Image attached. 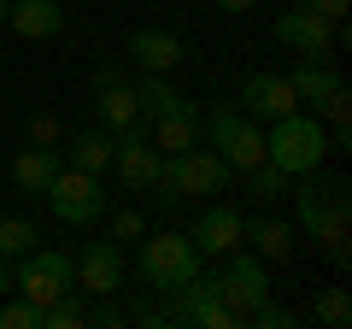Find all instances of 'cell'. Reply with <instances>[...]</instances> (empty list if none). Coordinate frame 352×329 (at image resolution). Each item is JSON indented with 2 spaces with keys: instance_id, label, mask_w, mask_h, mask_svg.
I'll list each match as a JSON object with an SVG mask.
<instances>
[{
  "instance_id": "obj_12",
  "label": "cell",
  "mask_w": 352,
  "mask_h": 329,
  "mask_svg": "<svg viewBox=\"0 0 352 329\" xmlns=\"http://www.w3.org/2000/svg\"><path fill=\"white\" fill-rule=\"evenodd\" d=\"M241 229H247V217H241L229 200H217V206H206V212L194 217L188 241L200 247V259H223V253H235V247H241Z\"/></svg>"
},
{
  "instance_id": "obj_6",
  "label": "cell",
  "mask_w": 352,
  "mask_h": 329,
  "mask_svg": "<svg viewBox=\"0 0 352 329\" xmlns=\"http://www.w3.org/2000/svg\"><path fill=\"white\" fill-rule=\"evenodd\" d=\"M217 277V294H223V306L247 323L252 306L270 300V265H264L258 253H247V247H235V253H223V265L212 270Z\"/></svg>"
},
{
  "instance_id": "obj_4",
  "label": "cell",
  "mask_w": 352,
  "mask_h": 329,
  "mask_svg": "<svg viewBox=\"0 0 352 329\" xmlns=\"http://www.w3.org/2000/svg\"><path fill=\"white\" fill-rule=\"evenodd\" d=\"M47 206L59 224L71 229H88V224H100L106 217V189L94 171H76V164H59V177L47 182Z\"/></svg>"
},
{
  "instance_id": "obj_27",
  "label": "cell",
  "mask_w": 352,
  "mask_h": 329,
  "mask_svg": "<svg viewBox=\"0 0 352 329\" xmlns=\"http://www.w3.org/2000/svg\"><path fill=\"white\" fill-rule=\"evenodd\" d=\"M247 323H252V329H294V323H300V312L264 300V306H252V312H247Z\"/></svg>"
},
{
  "instance_id": "obj_33",
  "label": "cell",
  "mask_w": 352,
  "mask_h": 329,
  "mask_svg": "<svg viewBox=\"0 0 352 329\" xmlns=\"http://www.w3.org/2000/svg\"><path fill=\"white\" fill-rule=\"evenodd\" d=\"M217 12H252V6H258V0H212Z\"/></svg>"
},
{
  "instance_id": "obj_34",
  "label": "cell",
  "mask_w": 352,
  "mask_h": 329,
  "mask_svg": "<svg viewBox=\"0 0 352 329\" xmlns=\"http://www.w3.org/2000/svg\"><path fill=\"white\" fill-rule=\"evenodd\" d=\"M0 294H12V259L0 253Z\"/></svg>"
},
{
  "instance_id": "obj_5",
  "label": "cell",
  "mask_w": 352,
  "mask_h": 329,
  "mask_svg": "<svg viewBox=\"0 0 352 329\" xmlns=\"http://www.w3.org/2000/svg\"><path fill=\"white\" fill-rule=\"evenodd\" d=\"M206 147H212L229 171H252V164L264 159V129L252 124L247 112H235V106H217V112L206 118Z\"/></svg>"
},
{
  "instance_id": "obj_36",
  "label": "cell",
  "mask_w": 352,
  "mask_h": 329,
  "mask_svg": "<svg viewBox=\"0 0 352 329\" xmlns=\"http://www.w3.org/2000/svg\"><path fill=\"white\" fill-rule=\"evenodd\" d=\"M0 217H6V212H0Z\"/></svg>"
},
{
  "instance_id": "obj_20",
  "label": "cell",
  "mask_w": 352,
  "mask_h": 329,
  "mask_svg": "<svg viewBox=\"0 0 352 329\" xmlns=\"http://www.w3.org/2000/svg\"><path fill=\"white\" fill-rule=\"evenodd\" d=\"M288 83H294V100H300V106H311V112L329 100V94H340V89H346V83H340V71H329L323 59H305L300 71H288Z\"/></svg>"
},
{
  "instance_id": "obj_21",
  "label": "cell",
  "mask_w": 352,
  "mask_h": 329,
  "mask_svg": "<svg viewBox=\"0 0 352 329\" xmlns=\"http://www.w3.org/2000/svg\"><path fill=\"white\" fill-rule=\"evenodd\" d=\"M94 106H100V124L106 129H124V124H135V118H141L129 83H106V89H94Z\"/></svg>"
},
{
  "instance_id": "obj_8",
  "label": "cell",
  "mask_w": 352,
  "mask_h": 329,
  "mask_svg": "<svg viewBox=\"0 0 352 329\" xmlns=\"http://www.w3.org/2000/svg\"><path fill=\"white\" fill-rule=\"evenodd\" d=\"M276 41H288L305 59H329V53L346 41V18H323V12H311L300 0V6H288V12L276 18Z\"/></svg>"
},
{
  "instance_id": "obj_3",
  "label": "cell",
  "mask_w": 352,
  "mask_h": 329,
  "mask_svg": "<svg viewBox=\"0 0 352 329\" xmlns=\"http://www.w3.org/2000/svg\"><path fill=\"white\" fill-rule=\"evenodd\" d=\"M141 277H147L153 294H176L182 282L200 277V247L176 229H159V235H141Z\"/></svg>"
},
{
  "instance_id": "obj_19",
  "label": "cell",
  "mask_w": 352,
  "mask_h": 329,
  "mask_svg": "<svg viewBox=\"0 0 352 329\" xmlns=\"http://www.w3.org/2000/svg\"><path fill=\"white\" fill-rule=\"evenodd\" d=\"M159 159H164V153L153 147V141H118V153H112V164H118V177H124V189H129V194H141V189L153 182Z\"/></svg>"
},
{
  "instance_id": "obj_32",
  "label": "cell",
  "mask_w": 352,
  "mask_h": 329,
  "mask_svg": "<svg viewBox=\"0 0 352 329\" xmlns=\"http://www.w3.org/2000/svg\"><path fill=\"white\" fill-rule=\"evenodd\" d=\"M305 6H311V12H323V18H346L352 0H305Z\"/></svg>"
},
{
  "instance_id": "obj_9",
  "label": "cell",
  "mask_w": 352,
  "mask_h": 329,
  "mask_svg": "<svg viewBox=\"0 0 352 329\" xmlns=\"http://www.w3.org/2000/svg\"><path fill=\"white\" fill-rule=\"evenodd\" d=\"M164 159H170V177H176V189H182V200L223 194L229 177H235V171H229V164L217 159L212 147H200V141H194V147H182V153H164Z\"/></svg>"
},
{
  "instance_id": "obj_22",
  "label": "cell",
  "mask_w": 352,
  "mask_h": 329,
  "mask_svg": "<svg viewBox=\"0 0 352 329\" xmlns=\"http://www.w3.org/2000/svg\"><path fill=\"white\" fill-rule=\"evenodd\" d=\"M135 106H141V118H164V112H182V106H194V100H188L182 89H170L164 76L147 71V83L135 89Z\"/></svg>"
},
{
  "instance_id": "obj_25",
  "label": "cell",
  "mask_w": 352,
  "mask_h": 329,
  "mask_svg": "<svg viewBox=\"0 0 352 329\" xmlns=\"http://www.w3.org/2000/svg\"><path fill=\"white\" fill-rule=\"evenodd\" d=\"M311 323L346 329V323H352V294H346V288H323V294L311 300Z\"/></svg>"
},
{
  "instance_id": "obj_14",
  "label": "cell",
  "mask_w": 352,
  "mask_h": 329,
  "mask_svg": "<svg viewBox=\"0 0 352 329\" xmlns=\"http://www.w3.org/2000/svg\"><path fill=\"white\" fill-rule=\"evenodd\" d=\"M294 241L300 235H294V224H282V217H247V229H241V247H252L264 265H288Z\"/></svg>"
},
{
  "instance_id": "obj_10",
  "label": "cell",
  "mask_w": 352,
  "mask_h": 329,
  "mask_svg": "<svg viewBox=\"0 0 352 329\" xmlns=\"http://www.w3.org/2000/svg\"><path fill=\"white\" fill-rule=\"evenodd\" d=\"M235 112H247L252 124H276V118H288V112H300V100H294V83L288 76H276V71H252L247 83L235 89Z\"/></svg>"
},
{
  "instance_id": "obj_35",
  "label": "cell",
  "mask_w": 352,
  "mask_h": 329,
  "mask_svg": "<svg viewBox=\"0 0 352 329\" xmlns=\"http://www.w3.org/2000/svg\"><path fill=\"white\" fill-rule=\"evenodd\" d=\"M6 12H12V0H0V30H6Z\"/></svg>"
},
{
  "instance_id": "obj_28",
  "label": "cell",
  "mask_w": 352,
  "mask_h": 329,
  "mask_svg": "<svg viewBox=\"0 0 352 329\" xmlns=\"http://www.w3.org/2000/svg\"><path fill=\"white\" fill-rule=\"evenodd\" d=\"M0 329H41V312L24 300V294H18V300L0 306Z\"/></svg>"
},
{
  "instance_id": "obj_30",
  "label": "cell",
  "mask_w": 352,
  "mask_h": 329,
  "mask_svg": "<svg viewBox=\"0 0 352 329\" xmlns=\"http://www.w3.org/2000/svg\"><path fill=\"white\" fill-rule=\"evenodd\" d=\"M88 323H94V329H124L129 312H124V306H112V294H100V306H88Z\"/></svg>"
},
{
  "instance_id": "obj_11",
  "label": "cell",
  "mask_w": 352,
  "mask_h": 329,
  "mask_svg": "<svg viewBox=\"0 0 352 329\" xmlns=\"http://www.w3.org/2000/svg\"><path fill=\"white\" fill-rule=\"evenodd\" d=\"M71 270H76V288L82 294H118L124 288V247L118 241H82V253L71 259Z\"/></svg>"
},
{
  "instance_id": "obj_26",
  "label": "cell",
  "mask_w": 352,
  "mask_h": 329,
  "mask_svg": "<svg viewBox=\"0 0 352 329\" xmlns=\"http://www.w3.org/2000/svg\"><path fill=\"white\" fill-rule=\"evenodd\" d=\"M247 177H252V200H264V206L276 200V194H288V171H276L270 159H258Z\"/></svg>"
},
{
  "instance_id": "obj_17",
  "label": "cell",
  "mask_w": 352,
  "mask_h": 329,
  "mask_svg": "<svg viewBox=\"0 0 352 329\" xmlns=\"http://www.w3.org/2000/svg\"><path fill=\"white\" fill-rule=\"evenodd\" d=\"M147 141L159 153H182L200 141V112L194 106H182V112H164V118H147Z\"/></svg>"
},
{
  "instance_id": "obj_29",
  "label": "cell",
  "mask_w": 352,
  "mask_h": 329,
  "mask_svg": "<svg viewBox=\"0 0 352 329\" xmlns=\"http://www.w3.org/2000/svg\"><path fill=\"white\" fill-rule=\"evenodd\" d=\"M141 235H147V212H135V206L112 212V241H141Z\"/></svg>"
},
{
  "instance_id": "obj_18",
  "label": "cell",
  "mask_w": 352,
  "mask_h": 329,
  "mask_svg": "<svg viewBox=\"0 0 352 329\" xmlns=\"http://www.w3.org/2000/svg\"><path fill=\"white\" fill-rule=\"evenodd\" d=\"M112 153H118V141H112V129H76L71 141H65V164H76V171H94L100 177L106 164H112Z\"/></svg>"
},
{
  "instance_id": "obj_13",
  "label": "cell",
  "mask_w": 352,
  "mask_h": 329,
  "mask_svg": "<svg viewBox=\"0 0 352 329\" xmlns=\"http://www.w3.org/2000/svg\"><path fill=\"white\" fill-rule=\"evenodd\" d=\"M129 59L141 65V71H153V76H170L176 65L188 59V47H182V36L176 30H129Z\"/></svg>"
},
{
  "instance_id": "obj_31",
  "label": "cell",
  "mask_w": 352,
  "mask_h": 329,
  "mask_svg": "<svg viewBox=\"0 0 352 329\" xmlns=\"http://www.w3.org/2000/svg\"><path fill=\"white\" fill-rule=\"evenodd\" d=\"M30 141L53 147V141H59V118H53V112H30Z\"/></svg>"
},
{
  "instance_id": "obj_24",
  "label": "cell",
  "mask_w": 352,
  "mask_h": 329,
  "mask_svg": "<svg viewBox=\"0 0 352 329\" xmlns=\"http://www.w3.org/2000/svg\"><path fill=\"white\" fill-rule=\"evenodd\" d=\"M41 247V229L30 224V217H0V253L6 259H24Z\"/></svg>"
},
{
  "instance_id": "obj_16",
  "label": "cell",
  "mask_w": 352,
  "mask_h": 329,
  "mask_svg": "<svg viewBox=\"0 0 352 329\" xmlns=\"http://www.w3.org/2000/svg\"><path fill=\"white\" fill-rule=\"evenodd\" d=\"M6 24H12L24 41H47V36L65 30V6H59V0H12Z\"/></svg>"
},
{
  "instance_id": "obj_2",
  "label": "cell",
  "mask_w": 352,
  "mask_h": 329,
  "mask_svg": "<svg viewBox=\"0 0 352 329\" xmlns=\"http://www.w3.org/2000/svg\"><path fill=\"white\" fill-rule=\"evenodd\" d=\"M329 153V129L317 112H288L270 124V136H264V159L276 164V171H288V177H305V171H317Z\"/></svg>"
},
{
  "instance_id": "obj_23",
  "label": "cell",
  "mask_w": 352,
  "mask_h": 329,
  "mask_svg": "<svg viewBox=\"0 0 352 329\" xmlns=\"http://www.w3.org/2000/svg\"><path fill=\"white\" fill-rule=\"evenodd\" d=\"M41 329H88V294L65 288L53 306H41Z\"/></svg>"
},
{
  "instance_id": "obj_1",
  "label": "cell",
  "mask_w": 352,
  "mask_h": 329,
  "mask_svg": "<svg viewBox=\"0 0 352 329\" xmlns=\"http://www.w3.org/2000/svg\"><path fill=\"white\" fill-rule=\"evenodd\" d=\"M346 177H317L305 171V182L294 189V212H300V229L317 241V247H340L352 229V200H346Z\"/></svg>"
},
{
  "instance_id": "obj_7",
  "label": "cell",
  "mask_w": 352,
  "mask_h": 329,
  "mask_svg": "<svg viewBox=\"0 0 352 329\" xmlns=\"http://www.w3.org/2000/svg\"><path fill=\"white\" fill-rule=\"evenodd\" d=\"M12 288L24 294L30 306H53L65 288H76V270H71V253H53V247H36V253H24L18 259V270H12Z\"/></svg>"
},
{
  "instance_id": "obj_15",
  "label": "cell",
  "mask_w": 352,
  "mask_h": 329,
  "mask_svg": "<svg viewBox=\"0 0 352 329\" xmlns=\"http://www.w3.org/2000/svg\"><path fill=\"white\" fill-rule=\"evenodd\" d=\"M59 164H65L59 147H41V141H30V147L12 159V182H18V194H47V182L59 177Z\"/></svg>"
}]
</instances>
